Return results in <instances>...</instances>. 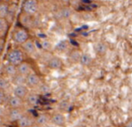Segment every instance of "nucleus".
I'll return each mask as SVG.
<instances>
[{
    "label": "nucleus",
    "mask_w": 132,
    "mask_h": 127,
    "mask_svg": "<svg viewBox=\"0 0 132 127\" xmlns=\"http://www.w3.org/2000/svg\"><path fill=\"white\" fill-rule=\"evenodd\" d=\"M125 126L126 127H132V121L131 120H128V121L126 123V124H125Z\"/></svg>",
    "instance_id": "obj_28"
},
{
    "label": "nucleus",
    "mask_w": 132,
    "mask_h": 127,
    "mask_svg": "<svg viewBox=\"0 0 132 127\" xmlns=\"http://www.w3.org/2000/svg\"><path fill=\"white\" fill-rule=\"evenodd\" d=\"M21 46H22V47H23V50H24L26 54H28V55H34V54H35V52H36L35 44L31 39L26 40V42L21 44Z\"/></svg>",
    "instance_id": "obj_9"
},
{
    "label": "nucleus",
    "mask_w": 132,
    "mask_h": 127,
    "mask_svg": "<svg viewBox=\"0 0 132 127\" xmlns=\"http://www.w3.org/2000/svg\"><path fill=\"white\" fill-rule=\"evenodd\" d=\"M13 79V83L15 84V85H23L26 84V76H21L19 74H16L15 76H14L12 77Z\"/></svg>",
    "instance_id": "obj_19"
},
{
    "label": "nucleus",
    "mask_w": 132,
    "mask_h": 127,
    "mask_svg": "<svg viewBox=\"0 0 132 127\" xmlns=\"http://www.w3.org/2000/svg\"><path fill=\"white\" fill-rule=\"evenodd\" d=\"M95 51L99 55H103L107 51V46L105 44H103V43H98L95 46Z\"/></svg>",
    "instance_id": "obj_20"
},
{
    "label": "nucleus",
    "mask_w": 132,
    "mask_h": 127,
    "mask_svg": "<svg viewBox=\"0 0 132 127\" xmlns=\"http://www.w3.org/2000/svg\"><path fill=\"white\" fill-rule=\"evenodd\" d=\"M9 86V82L4 77H0V89L3 91H6Z\"/></svg>",
    "instance_id": "obj_24"
},
{
    "label": "nucleus",
    "mask_w": 132,
    "mask_h": 127,
    "mask_svg": "<svg viewBox=\"0 0 132 127\" xmlns=\"http://www.w3.org/2000/svg\"><path fill=\"white\" fill-rule=\"evenodd\" d=\"M42 84L40 76L35 73H31L26 76V85L29 88H38Z\"/></svg>",
    "instance_id": "obj_4"
},
{
    "label": "nucleus",
    "mask_w": 132,
    "mask_h": 127,
    "mask_svg": "<svg viewBox=\"0 0 132 127\" xmlns=\"http://www.w3.org/2000/svg\"><path fill=\"white\" fill-rule=\"evenodd\" d=\"M6 59H7L8 64L16 66L24 61V53L19 48H13L7 53Z\"/></svg>",
    "instance_id": "obj_1"
},
{
    "label": "nucleus",
    "mask_w": 132,
    "mask_h": 127,
    "mask_svg": "<svg viewBox=\"0 0 132 127\" xmlns=\"http://www.w3.org/2000/svg\"><path fill=\"white\" fill-rule=\"evenodd\" d=\"M8 28V22L6 18H0V37L6 35Z\"/></svg>",
    "instance_id": "obj_18"
},
{
    "label": "nucleus",
    "mask_w": 132,
    "mask_h": 127,
    "mask_svg": "<svg viewBox=\"0 0 132 127\" xmlns=\"http://www.w3.org/2000/svg\"><path fill=\"white\" fill-rule=\"evenodd\" d=\"M5 74H6L7 76L13 77L14 76H15V74H17L16 66L11 65V64H7V65L5 66Z\"/></svg>",
    "instance_id": "obj_17"
},
{
    "label": "nucleus",
    "mask_w": 132,
    "mask_h": 127,
    "mask_svg": "<svg viewBox=\"0 0 132 127\" xmlns=\"http://www.w3.org/2000/svg\"><path fill=\"white\" fill-rule=\"evenodd\" d=\"M3 115H4V108L0 105V118L3 117Z\"/></svg>",
    "instance_id": "obj_29"
},
{
    "label": "nucleus",
    "mask_w": 132,
    "mask_h": 127,
    "mask_svg": "<svg viewBox=\"0 0 132 127\" xmlns=\"http://www.w3.org/2000/svg\"><path fill=\"white\" fill-rule=\"evenodd\" d=\"M67 46H68V43L66 41H61L56 46V49L58 51H64V50L67 49Z\"/></svg>",
    "instance_id": "obj_25"
},
{
    "label": "nucleus",
    "mask_w": 132,
    "mask_h": 127,
    "mask_svg": "<svg viewBox=\"0 0 132 127\" xmlns=\"http://www.w3.org/2000/svg\"><path fill=\"white\" fill-rule=\"evenodd\" d=\"M62 3H64V4H68V3L71 2V0H61Z\"/></svg>",
    "instance_id": "obj_30"
},
{
    "label": "nucleus",
    "mask_w": 132,
    "mask_h": 127,
    "mask_svg": "<svg viewBox=\"0 0 132 127\" xmlns=\"http://www.w3.org/2000/svg\"><path fill=\"white\" fill-rule=\"evenodd\" d=\"M48 67L51 69H61L62 67V61L57 56H52L47 62Z\"/></svg>",
    "instance_id": "obj_11"
},
{
    "label": "nucleus",
    "mask_w": 132,
    "mask_h": 127,
    "mask_svg": "<svg viewBox=\"0 0 132 127\" xmlns=\"http://www.w3.org/2000/svg\"><path fill=\"white\" fill-rule=\"evenodd\" d=\"M12 39L16 44H22L29 39V35L24 27H17L14 30L13 34H12Z\"/></svg>",
    "instance_id": "obj_3"
},
{
    "label": "nucleus",
    "mask_w": 132,
    "mask_h": 127,
    "mask_svg": "<svg viewBox=\"0 0 132 127\" xmlns=\"http://www.w3.org/2000/svg\"><path fill=\"white\" fill-rule=\"evenodd\" d=\"M16 72H17V74H21V76H26L32 73V66L28 63L23 61L21 64L16 65Z\"/></svg>",
    "instance_id": "obj_5"
},
{
    "label": "nucleus",
    "mask_w": 132,
    "mask_h": 127,
    "mask_svg": "<svg viewBox=\"0 0 132 127\" xmlns=\"http://www.w3.org/2000/svg\"><path fill=\"white\" fill-rule=\"evenodd\" d=\"M35 123L33 117L27 114H23V116L17 121L18 127H32Z\"/></svg>",
    "instance_id": "obj_8"
},
{
    "label": "nucleus",
    "mask_w": 132,
    "mask_h": 127,
    "mask_svg": "<svg viewBox=\"0 0 132 127\" xmlns=\"http://www.w3.org/2000/svg\"><path fill=\"white\" fill-rule=\"evenodd\" d=\"M23 114H24V113L21 108H10L7 114L8 120L10 122H17L22 117Z\"/></svg>",
    "instance_id": "obj_7"
},
{
    "label": "nucleus",
    "mask_w": 132,
    "mask_h": 127,
    "mask_svg": "<svg viewBox=\"0 0 132 127\" xmlns=\"http://www.w3.org/2000/svg\"><path fill=\"white\" fill-rule=\"evenodd\" d=\"M61 15H62V17H64V18H69V17L72 16V9L69 8H63L62 9V11H61Z\"/></svg>",
    "instance_id": "obj_23"
},
{
    "label": "nucleus",
    "mask_w": 132,
    "mask_h": 127,
    "mask_svg": "<svg viewBox=\"0 0 132 127\" xmlns=\"http://www.w3.org/2000/svg\"><path fill=\"white\" fill-rule=\"evenodd\" d=\"M42 47L44 48V49L49 51V50H51V48H52V44L48 40H44L42 42Z\"/></svg>",
    "instance_id": "obj_26"
},
{
    "label": "nucleus",
    "mask_w": 132,
    "mask_h": 127,
    "mask_svg": "<svg viewBox=\"0 0 132 127\" xmlns=\"http://www.w3.org/2000/svg\"><path fill=\"white\" fill-rule=\"evenodd\" d=\"M14 96H16L21 99H24L26 97V95L28 94V87L26 85H16L15 86L13 90Z\"/></svg>",
    "instance_id": "obj_6"
},
{
    "label": "nucleus",
    "mask_w": 132,
    "mask_h": 127,
    "mask_svg": "<svg viewBox=\"0 0 132 127\" xmlns=\"http://www.w3.org/2000/svg\"><path fill=\"white\" fill-rule=\"evenodd\" d=\"M39 89V93L42 94H48L51 93V88H50V86L48 85H46V84H41L40 85H39L38 87Z\"/></svg>",
    "instance_id": "obj_21"
},
{
    "label": "nucleus",
    "mask_w": 132,
    "mask_h": 127,
    "mask_svg": "<svg viewBox=\"0 0 132 127\" xmlns=\"http://www.w3.org/2000/svg\"><path fill=\"white\" fill-rule=\"evenodd\" d=\"M39 4L38 0H24L23 3L22 9L24 15L27 16H32L35 15L38 11Z\"/></svg>",
    "instance_id": "obj_2"
},
{
    "label": "nucleus",
    "mask_w": 132,
    "mask_h": 127,
    "mask_svg": "<svg viewBox=\"0 0 132 127\" xmlns=\"http://www.w3.org/2000/svg\"><path fill=\"white\" fill-rule=\"evenodd\" d=\"M41 1H47V0H41Z\"/></svg>",
    "instance_id": "obj_31"
},
{
    "label": "nucleus",
    "mask_w": 132,
    "mask_h": 127,
    "mask_svg": "<svg viewBox=\"0 0 132 127\" xmlns=\"http://www.w3.org/2000/svg\"><path fill=\"white\" fill-rule=\"evenodd\" d=\"M0 1H2V0H0Z\"/></svg>",
    "instance_id": "obj_32"
},
{
    "label": "nucleus",
    "mask_w": 132,
    "mask_h": 127,
    "mask_svg": "<svg viewBox=\"0 0 132 127\" xmlns=\"http://www.w3.org/2000/svg\"><path fill=\"white\" fill-rule=\"evenodd\" d=\"M9 6L7 3L0 1V18H6L7 17V15L9 13Z\"/></svg>",
    "instance_id": "obj_14"
},
{
    "label": "nucleus",
    "mask_w": 132,
    "mask_h": 127,
    "mask_svg": "<svg viewBox=\"0 0 132 127\" xmlns=\"http://www.w3.org/2000/svg\"><path fill=\"white\" fill-rule=\"evenodd\" d=\"M5 97H6V95H5V91H3L2 89H0V104L4 102Z\"/></svg>",
    "instance_id": "obj_27"
},
{
    "label": "nucleus",
    "mask_w": 132,
    "mask_h": 127,
    "mask_svg": "<svg viewBox=\"0 0 132 127\" xmlns=\"http://www.w3.org/2000/svg\"><path fill=\"white\" fill-rule=\"evenodd\" d=\"M49 117L47 114H41L37 116V118L35 120V123H36V124L40 125V126H44V125L47 124L49 122Z\"/></svg>",
    "instance_id": "obj_15"
},
{
    "label": "nucleus",
    "mask_w": 132,
    "mask_h": 127,
    "mask_svg": "<svg viewBox=\"0 0 132 127\" xmlns=\"http://www.w3.org/2000/svg\"><path fill=\"white\" fill-rule=\"evenodd\" d=\"M50 120L53 124L57 125V126H63L66 122L65 116L62 113H55L54 114H53Z\"/></svg>",
    "instance_id": "obj_10"
},
{
    "label": "nucleus",
    "mask_w": 132,
    "mask_h": 127,
    "mask_svg": "<svg viewBox=\"0 0 132 127\" xmlns=\"http://www.w3.org/2000/svg\"><path fill=\"white\" fill-rule=\"evenodd\" d=\"M26 102H27L28 105L30 106H36L39 103V95L35 93H31V94H28L26 97Z\"/></svg>",
    "instance_id": "obj_12"
},
{
    "label": "nucleus",
    "mask_w": 132,
    "mask_h": 127,
    "mask_svg": "<svg viewBox=\"0 0 132 127\" xmlns=\"http://www.w3.org/2000/svg\"><path fill=\"white\" fill-rule=\"evenodd\" d=\"M10 108H22L23 106V99L18 98L16 96H12L8 101Z\"/></svg>",
    "instance_id": "obj_13"
},
{
    "label": "nucleus",
    "mask_w": 132,
    "mask_h": 127,
    "mask_svg": "<svg viewBox=\"0 0 132 127\" xmlns=\"http://www.w3.org/2000/svg\"><path fill=\"white\" fill-rule=\"evenodd\" d=\"M79 62L81 65H84V66H88V65H90L92 64V58L90 56V55H89V54H81Z\"/></svg>",
    "instance_id": "obj_16"
},
{
    "label": "nucleus",
    "mask_w": 132,
    "mask_h": 127,
    "mask_svg": "<svg viewBox=\"0 0 132 127\" xmlns=\"http://www.w3.org/2000/svg\"><path fill=\"white\" fill-rule=\"evenodd\" d=\"M81 55V52L78 51V50H74V51L72 52V54H71V55H70L71 60H72V62H79Z\"/></svg>",
    "instance_id": "obj_22"
}]
</instances>
